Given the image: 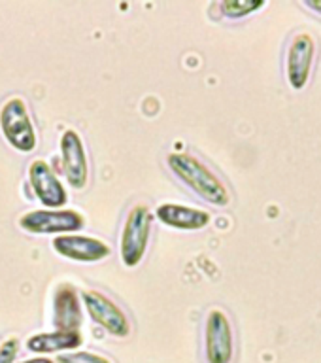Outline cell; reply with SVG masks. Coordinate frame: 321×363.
Listing matches in <instances>:
<instances>
[{
  "instance_id": "cell-18",
  "label": "cell",
  "mask_w": 321,
  "mask_h": 363,
  "mask_svg": "<svg viewBox=\"0 0 321 363\" xmlns=\"http://www.w3.org/2000/svg\"><path fill=\"white\" fill-rule=\"evenodd\" d=\"M305 6L306 8H310L312 11H317L321 16V0H317V2H312V0H305Z\"/></svg>"
},
{
  "instance_id": "cell-2",
  "label": "cell",
  "mask_w": 321,
  "mask_h": 363,
  "mask_svg": "<svg viewBox=\"0 0 321 363\" xmlns=\"http://www.w3.org/2000/svg\"><path fill=\"white\" fill-rule=\"evenodd\" d=\"M0 130L13 150L30 153L38 144L36 130L28 116L27 102L21 96H10L0 108Z\"/></svg>"
},
{
  "instance_id": "cell-9",
  "label": "cell",
  "mask_w": 321,
  "mask_h": 363,
  "mask_svg": "<svg viewBox=\"0 0 321 363\" xmlns=\"http://www.w3.org/2000/svg\"><path fill=\"white\" fill-rule=\"evenodd\" d=\"M28 182L36 199L45 208L59 210L67 204V189L44 159H36L28 164Z\"/></svg>"
},
{
  "instance_id": "cell-1",
  "label": "cell",
  "mask_w": 321,
  "mask_h": 363,
  "mask_svg": "<svg viewBox=\"0 0 321 363\" xmlns=\"http://www.w3.org/2000/svg\"><path fill=\"white\" fill-rule=\"evenodd\" d=\"M167 161H169L170 170L203 201L214 204V206H227L231 203V195H229L225 184L201 159L191 153L176 152L170 153Z\"/></svg>"
},
{
  "instance_id": "cell-6",
  "label": "cell",
  "mask_w": 321,
  "mask_h": 363,
  "mask_svg": "<svg viewBox=\"0 0 321 363\" xmlns=\"http://www.w3.org/2000/svg\"><path fill=\"white\" fill-rule=\"evenodd\" d=\"M81 303L89 318L101 328H104L112 337L125 339L130 333L129 318L118 303H113L110 297H106L96 289H84L81 291Z\"/></svg>"
},
{
  "instance_id": "cell-12",
  "label": "cell",
  "mask_w": 321,
  "mask_h": 363,
  "mask_svg": "<svg viewBox=\"0 0 321 363\" xmlns=\"http://www.w3.org/2000/svg\"><path fill=\"white\" fill-rule=\"evenodd\" d=\"M155 218L161 223L172 227V229H180V231H198L210 223V214L206 210L191 208L186 204L176 203H163L159 204L155 210Z\"/></svg>"
},
{
  "instance_id": "cell-4",
  "label": "cell",
  "mask_w": 321,
  "mask_h": 363,
  "mask_svg": "<svg viewBox=\"0 0 321 363\" xmlns=\"http://www.w3.org/2000/svg\"><path fill=\"white\" fill-rule=\"evenodd\" d=\"M19 227L33 235H74L84 227V218L76 210H33L19 218Z\"/></svg>"
},
{
  "instance_id": "cell-11",
  "label": "cell",
  "mask_w": 321,
  "mask_h": 363,
  "mask_svg": "<svg viewBox=\"0 0 321 363\" xmlns=\"http://www.w3.org/2000/svg\"><path fill=\"white\" fill-rule=\"evenodd\" d=\"M79 294L70 284H62L53 295V325L55 331H79L81 328Z\"/></svg>"
},
{
  "instance_id": "cell-15",
  "label": "cell",
  "mask_w": 321,
  "mask_h": 363,
  "mask_svg": "<svg viewBox=\"0 0 321 363\" xmlns=\"http://www.w3.org/2000/svg\"><path fill=\"white\" fill-rule=\"evenodd\" d=\"M55 363H112L106 356L95 354V352L87 350H78V352H68V354H61L57 357Z\"/></svg>"
},
{
  "instance_id": "cell-13",
  "label": "cell",
  "mask_w": 321,
  "mask_h": 363,
  "mask_svg": "<svg viewBox=\"0 0 321 363\" xmlns=\"http://www.w3.org/2000/svg\"><path fill=\"white\" fill-rule=\"evenodd\" d=\"M84 342L79 331H53V333H36L27 339V350L40 356H50L57 352L79 348Z\"/></svg>"
},
{
  "instance_id": "cell-7",
  "label": "cell",
  "mask_w": 321,
  "mask_h": 363,
  "mask_svg": "<svg viewBox=\"0 0 321 363\" xmlns=\"http://www.w3.org/2000/svg\"><path fill=\"white\" fill-rule=\"evenodd\" d=\"M314 57H316V42L310 34H295L289 42L288 55H286V76L291 89H305L312 76Z\"/></svg>"
},
{
  "instance_id": "cell-10",
  "label": "cell",
  "mask_w": 321,
  "mask_h": 363,
  "mask_svg": "<svg viewBox=\"0 0 321 363\" xmlns=\"http://www.w3.org/2000/svg\"><path fill=\"white\" fill-rule=\"evenodd\" d=\"M53 250L57 254L72 261L96 263L110 255V246L104 240L85 235H59L53 238Z\"/></svg>"
},
{
  "instance_id": "cell-16",
  "label": "cell",
  "mask_w": 321,
  "mask_h": 363,
  "mask_svg": "<svg viewBox=\"0 0 321 363\" xmlns=\"http://www.w3.org/2000/svg\"><path fill=\"white\" fill-rule=\"evenodd\" d=\"M17 352H19V340L8 339L0 345V363H16Z\"/></svg>"
},
{
  "instance_id": "cell-3",
  "label": "cell",
  "mask_w": 321,
  "mask_h": 363,
  "mask_svg": "<svg viewBox=\"0 0 321 363\" xmlns=\"http://www.w3.org/2000/svg\"><path fill=\"white\" fill-rule=\"evenodd\" d=\"M152 210L146 204H135L125 220L123 231H121V261L127 267H136L144 259L152 235Z\"/></svg>"
},
{
  "instance_id": "cell-17",
  "label": "cell",
  "mask_w": 321,
  "mask_h": 363,
  "mask_svg": "<svg viewBox=\"0 0 321 363\" xmlns=\"http://www.w3.org/2000/svg\"><path fill=\"white\" fill-rule=\"evenodd\" d=\"M19 363H55L53 359L50 357H44V356H38V357H30V359H23Z\"/></svg>"
},
{
  "instance_id": "cell-5",
  "label": "cell",
  "mask_w": 321,
  "mask_h": 363,
  "mask_svg": "<svg viewBox=\"0 0 321 363\" xmlns=\"http://www.w3.org/2000/svg\"><path fill=\"white\" fill-rule=\"evenodd\" d=\"M204 356L208 363H231L235 356L232 325L220 308H212L204 322Z\"/></svg>"
},
{
  "instance_id": "cell-8",
  "label": "cell",
  "mask_w": 321,
  "mask_h": 363,
  "mask_svg": "<svg viewBox=\"0 0 321 363\" xmlns=\"http://www.w3.org/2000/svg\"><path fill=\"white\" fill-rule=\"evenodd\" d=\"M61 163L64 178L74 189H84L89 180V163L85 153L84 140L76 130L68 129L62 133L61 142Z\"/></svg>"
},
{
  "instance_id": "cell-14",
  "label": "cell",
  "mask_w": 321,
  "mask_h": 363,
  "mask_svg": "<svg viewBox=\"0 0 321 363\" xmlns=\"http://www.w3.org/2000/svg\"><path fill=\"white\" fill-rule=\"evenodd\" d=\"M265 6L263 0H225L221 2V13L231 19H238V17H246L254 11L261 10Z\"/></svg>"
}]
</instances>
